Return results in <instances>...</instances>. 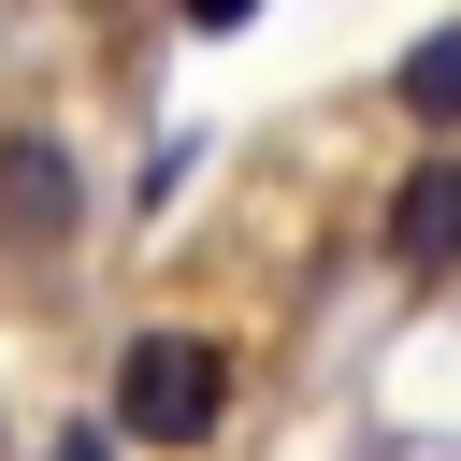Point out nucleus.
Returning a JSON list of instances; mask_svg holds the SVG:
<instances>
[{
  "label": "nucleus",
  "mask_w": 461,
  "mask_h": 461,
  "mask_svg": "<svg viewBox=\"0 0 461 461\" xmlns=\"http://www.w3.org/2000/svg\"><path fill=\"white\" fill-rule=\"evenodd\" d=\"M230 418V346L216 331H130L115 346V432L130 447H202Z\"/></svg>",
  "instance_id": "f257e3e1"
},
{
  "label": "nucleus",
  "mask_w": 461,
  "mask_h": 461,
  "mask_svg": "<svg viewBox=\"0 0 461 461\" xmlns=\"http://www.w3.org/2000/svg\"><path fill=\"white\" fill-rule=\"evenodd\" d=\"M86 187H72V144L58 130H0V245H72Z\"/></svg>",
  "instance_id": "f03ea898"
},
{
  "label": "nucleus",
  "mask_w": 461,
  "mask_h": 461,
  "mask_svg": "<svg viewBox=\"0 0 461 461\" xmlns=\"http://www.w3.org/2000/svg\"><path fill=\"white\" fill-rule=\"evenodd\" d=\"M389 259H461V158H418L389 187Z\"/></svg>",
  "instance_id": "7ed1b4c3"
},
{
  "label": "nucleus",
  "mask_w": 461,
  "mask_h": 461,
  "mask_svg": "<svg viewBox=\"0 0 461 461\" xmlns=\"http://www.w3.org/2000/svg\"><path fill=\"white\" fill-rule=\"evenodd\" d=\"M403 115H432V130H461V29H432V43H403Z\"/></svg>",
  "instance_id": "20e7f679"
},
{
  "label": "nucleus",
  "mask_w": 461,
  "mask_h": 461,
  "mask_svg": "<svg viewBox=\"0 0 461 461\" xmlns=\"http://www.w3.org/2000/svg\"><path fill=\"white\" fill-rule=\"evenodd\" d=\"M58 461H101V432H58Z\"/></svg>",
  "instance_id": "39448f33"
}]
</instances>
